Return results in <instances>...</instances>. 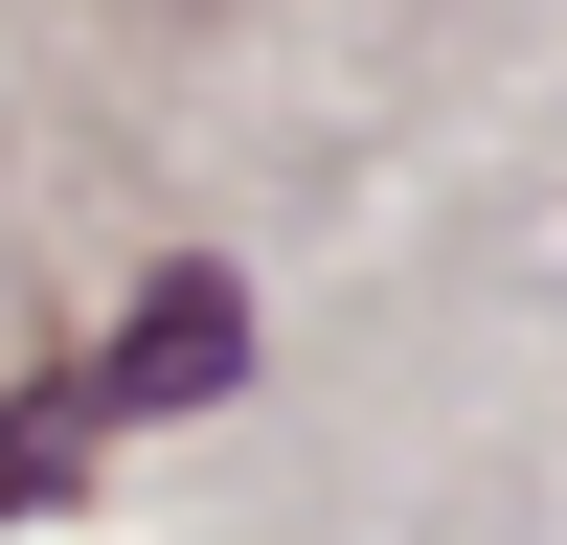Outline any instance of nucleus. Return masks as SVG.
<instances>
[{
	"label": "nucleus",
	"instance_id": "f257e3e1",
	"mask_svg": "<svg viewBox=\"0 0 567 545\" xmlns=\"http://www.w3.org/2000/svg\"><path fill=\"white\" fill-rule=\"evenodd\" d=\"M227 363H250V296H227V272H159V296H136V341H114V387H91V409H205Z\"/></svg>",
	"mask_w": 567,
	"mask_h": 545
}]
</instances>
